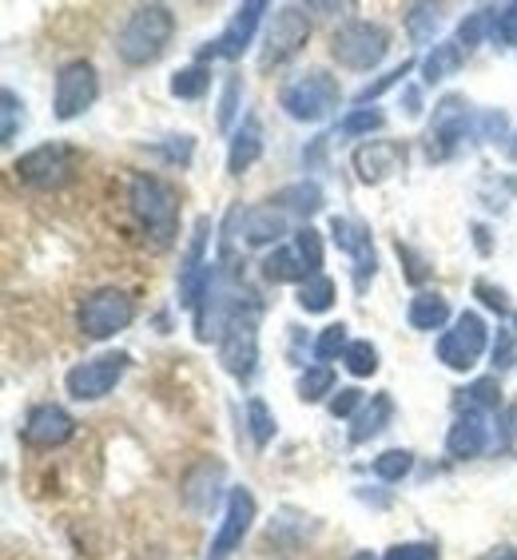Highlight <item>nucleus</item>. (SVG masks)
<instances>
[{
    "label": "nucleus",
    "mask_w": 517,
    "mask_h": 560,
    "mask_svg": "<svg viewBox=\"0 0 517 560\" xmlns=\"http://www.w3.org/2000/svg\"><path fill=\"white\" fill-rule=\"evenodd\" d=\"M175 33V16L168 4H140V9H131V16L124 21L116 36V52L124 65L131 68H143L151 60H160L168 40Z\"/></svg>",
    "instance_id": "nucleus-1"
},
{
    "label": "nucleus",
    "mask_w": 517,
    "mask_h": 560,
    "mask_svg": "<svg viewBox=\"0 0 517 560\" xmlns=\"http://www.w3.org/2000/svg\"><path fill=\"white\" fill-rule=\"evenodd\" d=\"M131 215L140 219V226L148 231L160 247H168L180 235V191L160 175H136L128 187Z\"/></svg>",
    "instance_id": "nucleus-2"
},
{
    "label": "nucleus",
    "mask_w": 517,
    "mask_h": 560,
    "mask_svg": "<svg viewBox=\"0 0 517 560\" xmlns=\"http://www.w3.org/2000/svg\"><path fill=\"white\" fill-rule=\"evenodd\" d=\"M390 52V33L375 21H346L331 40V56L343 68L355 72H370L387 60Z\"/></svg>",
    "instance_id": "nucleus-3"
},
{
    "label": "nucleus",
    "mask_w": 517,
    "mask_h": 560,
    "mask_svg": "<svg viewBox=\"0 0 517 560\" xmlns=\"http://www.w3.org/2000/svg\"><path fill=\"white\" fill-rule=\"evenodd\" d=\"M338 100H343V92H338V80L326 72H307L299 75V80H291V84L283 88V112L291 119H299V124H319V119H326L334 108H338Z\"/></svg>",
    "instance_id": "nucleus-4"
},
{
    "label": "nucleus",
    "mask_w": 517,
    "mask_h": 560,
    "mask_svg": "<svg viewBox=\"0 0 517 560\" xmlns=\"http://www.w3.org/2000/svg\"><path fill=\"white\" fill-rule=\"evenodd\" d=\"M131 318H136V302H131L128 291H119V287H100V291H92L80 302V314H76L80 335L96 338V342L119 335L124 326H131Z\"/></svg>",
    "instance_id": "nucleus-5"
},
{
    "label": "nucleus",
    "mask_w": 517,
    "mask_h": 560,
    "mask_svg": "<svg viewBox=\"0 0 517 560\" xmlns=\"http://www.w3.org/2000/svg\"><path fill=\"white\" fill-rule=\"evenodd\" d=\"M76 167H80V155L68 143H41V148L24 151L21 160L12 163L16 179L36 187V191H56V187L72 184Z\"/></svg>",
    "instance_id": "nucleus-6"
},
{
    "label": "nucleus",
    "mask_w": 517,
    "mask_h": 560,
    "mask_svg": "<svg viewBox=\"0 0 517 560\" xmlns=\"http://www.w3.org/2000/svg\"><path fill=\"white\" fill-rule=\"evenodd\" d=\"M258 306H248V311H239L231 323H227L223 338H219V362L231 377L239 382H251L258 366Z\"/></svg>",
    "instance_id": "nucleus-7"
},
{
    "label": "nucleus",
    "mask_w": 517,
    "mask_h": 560,
    "mask_svg": "<svg viewBox=\"0 0 517 560\" xmlns=\"http://www.w3.org/2000/svg\"><path fill=\"white\" fill-rule=\"evenodd\" d=\"M482 354H485L482 314L462 311L458 318H453L450 330L438 338V362H443V366H450V370H458V374H466V370L478 366V358H482Z\"/></svg>",
    "instance_id": "nucleus-8"
},
{
    "label": "nucleus",
    "mask_w": 517,
    "mask_h": 560,
    "mask_svg": "<svg viewBox=\"0 0 517 560\" xmlns=\"http://www.w3.org/2000/svg\"><path fill=\"white\" fill-rule=\"evenodd\" d=\"M311 40V21H307V9L299 4H287V9L275 12V21L267 28V44H263V56H258V65L263 68H275V65H287L295 52H302V44Z\"/></svg>",
    "instance_id": "nucleus-9"
},
{
    "label": "nucleus",
    "mask_w": 517,
    "mask_h": 560,
    "mask_svg": "<svg viewBox=\"0 0 517 560\" xmlns=\"http://www.w3.org/2000/svg\"><path fill=\"white\" fill-rule=\"evenodd\" d=\"M124 370H128V354H100V358H88V362H80V366L68 370V394H72L76 401H100L108 398L112 389H116V382L124 377Z\"/></svg>",
    "instance_id": "nucleus-10"
},
{
    "label": "nucleus",
    "mask_w": 517,
    "mask_h": 560,
    "mask_svg": "<svg viewBox=\"0 0 517 560\" xmlns=\"http://www.w3.org/2000/svg\"><path fill=\"white\" fill-rule=\"evenodd\" d=\"M100 96V80H96V68L88 65V60H72V65L60 68L56 75V119H76L84 116Z\"/></svg>",
    "instance_id": "nucleus-11"
},
{
    "label": "nucleus",
    "mask_w": 517,
    "mask_h": 560,
    "mask_svg": "<svg viewBox=\"0 0 517 560\" xmlns=\"http://www.w3.org/2000/svg\"><path fill=\"white\" fill-rule=\"evenodd\" d=\"M255 525V497L251 489H227V509L223 521H219L216 537H211V549H207V560H227L231 552L243 545V537Z\"/></svg>",
    "instance_id": "nucleus-12"
},
{
    "label": "nucleus",
    "mask_w": 517,
    "mask_h": 560,
    "mask_svg": "<svg viewBox=\"0 0 517 560\" xmlns=\"http://www.w3.org/2000/svg\"><path fill=\"white\" fill-rule=\"evenodd\" d=\"M263 12H267V4H263V0H248V4H239L235 16L227 21L223 33L207 44L204 52H199V60H211V56L239 60V56L251 48V40H255V28H258V21H263Z\"/></svg>",
    "instance_id": "nucleus-13"
},
{
    "label": "nucleus",
    "mask_w": 517,
    "mask_h": 560,
    "mask_svg": "<svg viewBox=\"0 0 517 560\" xmlns=\"http://www.w3.org/2000/svg\"><path fill=\"white\" fill-rule=\"evenodd\" d=\"M466 124H470V104L466 96H443L438 100V108H434V124L426 131V151H430V160H446L458 140L466 136Z\"/></svg>",
    "instance_id": "nucleus-14"
},
{
    "label": "nucleus",
    "mask_w": 517,
    "mask_h": 560,
    "mask_svg": "<svg viewBox=\"0 0 517 560\" xmlns=\"http://www.w3.org/2000/svg\"><path fill=\"white\" fill-rule=\"evenodd\" d=\"M76 433V418L65 410V406H36L33 413H28V421H24L21 430V442L33 445V450H60L65 442H72Z\"/></svg>",
    "instance_id": "nucleus-15"
},
{
    "label": "nucleus",
    "mask_w": 517,
    "mask_h": 560,
    "mask_svg": "<svg viewBox=\"0 0 517 560\" xmlns=\"http://www.w3.org/2000/svg\"><path fill=\"white\" fill-rule=\"evenodd\" d=\"M331 238H334V247L346 250V255L355 259V282H358V291H363V287L375 279V270H378L370 231L363 223H355V219H338V215H334L331 219Z\"/></svg>",
    "instance_id": "nucleus-16"
},
{
    "label": "nucleus",
    "mask_w": 517,
    "mask_h": 560,
    "mask_svg": "<svg viewBox=\"0 0 517 560\" xmlns=\"http://www.w3.org/2000/svg\"><path fill=\"white\" fill-rule=\"evenodd\" d=\"M351 163H355V175L363 179V184H387L390 175L402 172V163H406V148L394 140H370L363 143V148L351 155Z\"/></svg>",
    "instance_id": "nucleus-17"
},
{
    "label": "nucleus",
    "mask_w": 517,
    "mask_h": 560,
    "mask_svg": "<svg viewBox=\"0 0 517 560\" xmlns=\"http://www.w3.org/2000/svg\"><path fill=\"white\" fill-rule=\"evenodd\" d=\"M239 223V238L248 243V247H271V243H279L287 235V215H283L279 207H235L231 211Z\"/></svg>",
    "instance_id": "nucleus-18"
},
{
    "label": "nucleus",
    "mask_w": 517,
    "mask_h": 560,
    "mask_svg": "<svg viewBox=\"0 0 517 560\" xmlns=\"http://www.w3.org/2000/svg\"><path fill=\"white\" fill-rule=\"evenodd\" d=\"M223 462H199V465H192L187 469V477H184V501L195 509V513H211L216 509V501H219V493H223Z\"/></svg>",
    "instance_id": "nucleus-19"
},
{
    "label": "nucleus",
    "mask_w": 517,
    "mask_h": 560,
    "mask_svg": "<svg viewBox=\"0 0 517 560\" xmlns=\"http://www.w3.org/2000/svg\"><path fill=\"white\" fill-rule=\"evenodd\" d=\"M485 445H490V421H485V413H458L450 433H446V453L458 457V462H470V457L485 453Z\"/></svg>",
    "instance_id": "nucleus-20"
},
{
    "label": "nucleus",
    "mask_w": 517,
    "mask_h": 560,
    "mask_svg": "<svg viewBox=\"0 0 517 560\" xmlns=\"http://www.w3.org/2000/svg\"><path fill=\"white\" fill-rule=\"evenodd\" d=\"M263 155V124L255 116H248L243 124L235 128L231 136V151H227V172L231 175H243L251 163Z\"/></svg>",
    "instance_id": "nucleus-21"
},
{
    "label": "nucleus",
    "mask_w": 517,
    "mask_h": 560,
    "mask_svg": "<svg viewBox=\"0 0 517 560\" xmlns=\"http://www.w3.org/2000/svg\"><path fill=\"white\" fill-rule=\"evenodd\" d=\"M390 418H394V398L390 394H375V398L355 413V425H351V445H367L370 438L387 430Z\"/></svg>",
    "instance_id": "nucleus-22"
},
{
    "label": "nucleus",
    "mask_w": 517,
    "mask_h": 560,
    "mask_svg": "<svg viewBox=\"0 0 517 560\" xmlns=\"http://www.w3.org/2000/svg\"><path fill=\"white\" fill-rule=\"evenodd\" d=\"M406 323L414 326V330H426V335H430V330H443V326L450 323V302L434 291L414 294L406 311Z\"/></svg>",
    "instance_id": "nucleus-23"
},
{
    "label": "nucleus",
    "mask_w": 517,
    "mask_h": 560,
    "mask_svg": "<svg viewBox=\"0 0 517 560\" xmlns=\"http://www.w3.org/2000/svg\"><path fill=\"white\" fill-rule=\"evenodd\" d=\"M271 203L279 207V211H295V215L311 219V215H319V211H323V187L311 184V179H302V184L283 187Z\"/></svg>",
    "instance_id": "nucleus-24"
},
{
    "label": "nucleus",
    "mask_w": 517,
    "mask_h": 560,
    "mask_svg": "<svg viewBox=\"0 0 517 560\" xmlns=\"http://www.w3.org/2000/svg\"><path fill=\"white\" fill-rule=\"evenodd\" d=\"M502 406V382L497 377H474L466 389H458V413H490Z\"/></svg>",
    "instance_id": "nucleus-25"
},
{
    "label": "nucleus",
    "mask_w": 517,
    "mask_h": 560,
    "mask_svg": "<svg viewBox=\"0 0 517 560\" xmlns=\"http://www.w3.org/2000/svg\"><path fill=\"white\" fill-rule=\"evenodd\" d=\"M263 275H267L271 282H307V279H314L311 270L302 267V259H299V250L295 247H279V250H271L267 259H263Z\"/></svg>",
    "instance_id": "nucleus-26"
},
{
    "label": "nucleus",
    "mask_w": 517,
    "mask_h": 560,
    "mask_svg": "<svg viewBox=\"0 0 517 560\" xmlns=\"http://www.w3.org/2000/svg\"><path fill=\"white\" fill-rule=\"evenodd\" d=\"M466 52L458 48V40L450 44H434L430 56L422 60V72H426V84H438V80H446V75H453L458 68H462Z\"/></svg>",
    "instance_id": "nucleus-27"
},
{
    "label": "nucleus",
    "mask_w": 517,
    "mask_h": 560,
    "mask_svg": "<svg viewBox=\"0 0 517 560\" xmlns=\"http://www.w3.org/2000/svg\"><path fill=\"white\" fill-rule=\"evenodd\" d=\"M295 302H299L307 314H326L334 306V282L326 279V275H314V279H307L299 287Z\"/></svg>",
    "instance_id": "nucleus-28"
},
{
    "label": "nucleus",
    "mask_w": 517,
    "mask_h": 560,
    "mask_svg": "<svg viewBox=\"0 0 517 560\" xmlns=\"http://www.w3.org/2000/svg\"><path fill=\"white\" fill-rule=\"evenodd\" d=\"M326 394H334V370L326 366V362H319V366H311V370H302L299 398L307 401V406H314V401H323Z\"/></svg>",
    "instance_id": "nucleus-29"
},
{
    "label": "nucleus",
    "mask_w": 517,
    "mask_h": 560,
    "mask_svg": "<svg viewBox=\"0 0 517 560\" xmlns=\"http://www.w3.org/2000/svg\"><path fill=\"white\" fill-rule=\"evenodd\" d=\"M207 88H211V72H207L204 65H192V68H184V72L172 75V96H180V100L207 96Z\"/></svg>",
    "instance_id": "nucleus-30"
},
{
    "label": "nucleus",
    "mask_w": 517,
    "mask_h": 560,
    "mask_svg": "<svg viewBox=\"0 0 517 560\" xmlns=\"http://www.w3.org/2000/svg\"><path fill=\"white\" fill-rule=\"evenodd\" d=\"M485 36H494V21H490V9L470 12V16H466V21L458 24V48H462V52H474V48L485 40Z\"/></svg>",
    "instance_id": "nucleus-31"
},
{
    "label": "nucleus",
    "mask_w": 517,
    "mask_h": 560,
    "mask_svg": "<svg viewBox=\"0 0 517 560\" xmlns=\"http://www.w3.org/2000/svg\"><path fill=\"white\" fill-rule=\"evenodd\" d=\"M248 430H251V442H255V450H267L271 438H275V418H271L267 401H263V398L248 401Z\"/></svg>",
    "instance_id": "nucleus-32"
},
{
    "label": "nucleus",
    "mask_w": 517,
    "mask_h": 560,
    "mask_svg": "<svg viewBox=\"0 0 517 560\" xmlns=\"http://www.w3.org/2000/svg\"><path fill=\"white\" fill-rule=\"evenodd\" d=\"M387 128V116L375 108H351L338 119V136H370V131Z\"/></svg>",
    "instance_id": "nucleus-33"
},
{
    "label": "nucleus",
    "mask_w": 517,
    "mask_h": 560,
    "mask_svg": "<svg viewBox=\"0 0 517 560\" xmlns=\"http://www.w3.org/2000/svg\"><path fill=\"white\" fill-rule=\"evenodd\" d=\"M295 250H299L302 267L311 270V275H323V235H319L314 226L295 231Z\"/></svg>",
    "instance_id": "nucleus-34"
},
{
    "label": "nucleus",
    "mask_w": 517,
    "mask_h": 560,
    "mask_svg": "<svg viewBox=\"0 0 517 560\" xmlns=\"http://www.w3.org/2000/svg\"><path fill=\"white\" fill-rule=\"evenodd\" d=\"M410 469H414V453L410 450H387L375 457V477H382V481H402Z\"/></svg>",
    "instance_id": "nucleus-35"
},
{
    "label": "nucleus",
    "mask_w": 517,
    "mask_h": 560,
    "mask_svg": "<svg viewBox=\"0 0 517 560\" xmlns=\"http://www.w3.org/2000/svg\"><path fill=\"white\" fill-rule=\"evenodd\" d=\"M343 366L351 370L355 377H370L378 374V350L367 342V338H358V342H351V350L343 354Z\"/></svg>",
    "instance_id": "nucleus-36"
},
{
    "label": "nucleus",
    "mask_w": 517,
    "mask_h": 560,
    "mask_svg": "<svg viewBox=\"0 0 517 560\" xmlns=\"http://www.w3.org/2000/svg\"><path fill=\"white\" fill-rule=\"evenodd\" d=\"M346 350H351V338H346L343 323L326 326L323 335H319V342H314V358H319V362H334V358H343Z\"/></svg>",
    "instance_id": "nucleus-37"
},
{
    "label": "nucleus",
    "mask_w": 517,
    "mask_h": 560,
    "mask_svg": "<svg viewBox=\"0 0 517 560\" xmlns=\"http://www.w3.org/2000/svg\"><path fill=\"white\" fill-rule=\"evenodd\" d=\"M410 72H414V60H402V65L394 68V72H387V75H382V80H375V84L363 88V92H358V96H355V104H358V108H367L370 100H378V96H382V92H387V88L402 84V80H406Z\"/></svg>",
    "instance_id": "nucleus-38"
},
{
    "label": "nucleus",
    "mask_w": 517,
    "mask_h": 560,
    "mask_svg": "<svg viewBox=\"0 0 517 560\" xmlns=\"http://www.w3.org/2000/svg\"><path fill=\"white\" fill-rule=\"evenodd\" d=\"M24 104L16 100V92H0V116H4V128H0V143H12L16 140V128H21V119H24Z\"/></svg>",
    "instance_id": "nucleus-39"
},
{
    "label": "nucleus",
    "mask_w": 517,
    "mask_h": 560,
    "mask_svg": "<svg viewBox=\"0 0 517 560\" xmlns=\"http://www.w3.org/2000/svg\"><path fill=\"white\" fill-rule=\"evenodd\" d=\"M406 24H410V36L418 44H426L434 36V28H438V9H434V4H414Z\"/></svg>",
    "instance_id": "nucleus-40"
},
{
    "label": "nucleus",
    "mask_w": 517,
    "mask_h": 560,
    "mask_svg": "<svg viewBox=\"0 0 517 560\" xmlns=\"http://www.w3.org/2000/svg\"><path fill=\"white\" fill-rule=\"evenodd\" d=\"M490 21H494V36L509 48H517V4H502V9H490Z\"/></svg>",
    "instance_id": "nucleus-41"
},
{
    "label": "nucleus",
    "mask_w": 517,
    "mask_h": 560,
    "mask_svg": "<svg viewBox=\"0 0 517 560\" xmlns=\"http://www.w3.org/2000/svg\"><path fill=\"white\" fill-rule=\"evenodd\" d=\"M497 450L517 457V401L502 410V421H497Z\"/></svg>",
    "instance_id": "nucleus-42"
},
{
    "label": "nucleus",
    "mask_w": 517,
    "mask_h": 560,
    "mask_svg": "<svg viewBox=\"0 0 517 560\" xmlns=\"http://www.w3.org/2000/svg\"><path fill=\"white\" fill-rule=\"evenodd\" d=\"M382 560H438V549L426 545V540H410V545H394V549H387V557Z\"/></svg>",
    "instance_id": "nucleus-43"
},
{
    "label": "nucleus",
    "mask_w": 517,
    "mask_h": 560,
    "mask_svg": "<svg viewBox=\"0 0 517 560\" xmlns=\"http://www.w3.org/2000/svg\"><path fill=\"white\" fill-rule=\"evenodd\" d=\"M239 75H231L223 88V100H219V128H231L235 124V112H239Z\"/></svg>",
    "instance_id": "nucleus-44"
},
{
    "label": "nucleus",
    "mask_w": 517,
    "mask_h": 560,
    "mask_svg": "<svg viewBox=\"0 0 517 560\" xmlns=\"http://www.w3.org/2000/svg\"><path fill=\"white\" fill-rule=\"evenodd\" d=\"M363 406V389L346 386L331 398V418H355V410Z\"/></svg>",
    "instance_id": "nucleus-45"
},
{
    "label": "nucleus",
    "mask_w": 517,
    "mask_h": 560,
    "mask_svg": "<svg viewBox=\"0 0 517 560\" xmlns=\"http://www.w3.org/2000/svg\"><path fill=\"white\" fill-rule=\"evenodd\" d=\"M399 259L410 262V267H406V279L414 282V287H418V282H426V275H430V270H426V262H422L418 255H414V250L406 247V243H399Z\"/></svg>",
    "instance_id": "nucleus-46"
},
{
    "label": "nucleus",
    "mask_w": 517,
    "mask_h": 560,
    "mask_svg": "<svg viewBox=\"0 0 517 560\" xmlns=\"http://www.w3.org/2000/svg\"><path fill=\"white\" fill-rule=\"evenodd\" d=\"M482 140H506V116L502 112H485L482 116Z\"/></svg>",
    "instance_id": "nucleus-47"
},
{
    "label": "nucleus",
    "mask_w": 517,
    "mask_h": 560,
    "mask_svg": "<svg viewBox=\"0 0 517 560\" xmlns=\"http://www.w3.org/2000/svg\"><path fill=\"white\" fill-rule=\"evenodd\" d=\"M474 294L485 302V306H494V311H509V302H506V291H497V287H490V282H478Z\"/></svg>",
    "instance_id": "nucleus-48"
},
{
    "label": "nucleus",
    "mask_w": 517,
    "mask_h": 560,
    "mask_svg": "<svg viewBox=\"0 0 517 560\" xmlns=\"http://www.w3.org/2000/svg\"><path fill=\"white\" fill-rule=\"evenodd\" d=\"M482 560H517V549H509V545H502V549H490Z\"/></svg>",
    "instance_id": "nucleus-49"
},
{
    "label": "nucleus",
    "mask_w": 517,
    "mask_h": 560,
    "mask_svg": "<svg viewBox=\"0 0 517 560\" xmlns=\"http://www.w3.org/2000/svg\"><path fill=\"white\" fill-rule=\"evenodd\" d=\"M351 560H375V552H355Z\"/></svg>",
    "instance_id": "nucleus-50"
}]
</instances>
